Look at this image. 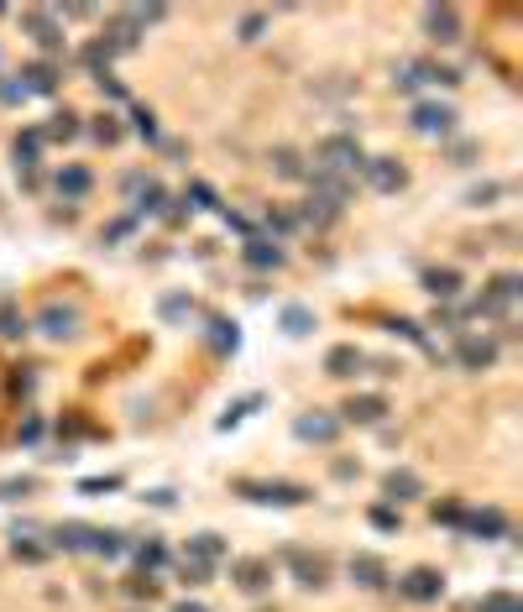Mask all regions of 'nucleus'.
<instances>
[{"label":"nucleus","mask_w":523,"mask_h":612,"mask_svg":"<svg viewBox=\"0 0 523 612\" xmlns=\"http://www.w3.org/2000/svg\"><path fill=\"white\" fill-rule=\"evenodd\" d=\"M361 163H367V152H361L356 136H346V131H335V136H325V142L314 147V168L320 173L346 178V173H361Z\"/></svg>","instance_id":"f257e3e1"},{"label":"nucleus","mask_w":523,"mask_h":612,"mask_svg":"<svg viewBox=\"0 0 523 612\" xmlns=\"http://www.w3.org/2000/svg\"><path fill=\"white\" fill-rule=\"evenodd\" d=\"M236 492L241 497H252V503H267V508H299V503H309V487H299V482H236Z\"/></svg>","instance_id":"f03ea898"},{"label":"nucleus","mask_w":523,"mask_h":612,"mask_svg":"<svg viewBox=\"0 0 523 612\" xmlns=\"http://www.w3.org/2000/svg\"><path fill=\"white\" fill-rule=\"evenodd\" d=\"M518 293H523V278H518V272H503V278H492L482 288V299L471 304V314H487V320H497V314H508L518 304Z\"/></svg>","instance_id":"7ed1b4c3"},{"label":"nucleus","mask_w":523,"mask_h":612,"mask_svg":"<svg viewBox=\"0 0 523 612\" xmlns=\"http://www.w3.org/2000/svg\"><path fill=\"white\" fill-rule=\"evenodd\" d=\"M424 37L440 42V48H456V42L466 37L461 11H456V6H424Z\"/></svg>","instance_id":"20e7f679"},{"label":"nucleus","mask_w":523,"mask_h":612,"mask_svg":"<svg viewBox=\"0 0 523 612\" xmlns=\"http://www.w3.org/2000/svg\"><path fill=\"white\" fill-rule=\"evenodd\" d=\"M408 126H414L419 136H450L456 131V110L440 105V100H419L414 110H408Z\"/></svg>","instance_id":"39448f33"},{"label":"nucleus","mask_w":523,"mask_h":612,"mask_svg":"<svg viewBox=\"0 0 523 612\" xmlns=\"http://www.w3.org/2000/svg\"><path fill=\"white\" fill-rule=\"evenodd\" d=\"M398 592H403L408 602H440V597H445V576L429 571V565H414L408 576H398Z\"/></svg>","instance_id":"423d86ee"},{"label":"nucleus","mask_w":523,"mask_h":612,"mask_svg":"<svg viewBox=\"0 0 523 612\" xmlns=\"http://www.w3.org/2000/svg\"><path fill=\"white\" fill-rule=\"evenodd\" d=\"M283 565L293 571V581H299V586H309V592H320V586L330 581V560H325V555H309V550H288V555H283Z\"/></svg>","instance_id":"0eeeda50"},{"label":"nucleus","mask_w":523,"mask_h":612,"mask_svg":"<svg viewBox=\"0 0 523 612\" xmlns=\"http://www.w3.org/2000/svg\"><path fill=\"white\" fill-rule=\"evenodd\" d=\"M293 435L309 440V445H335V435H340V419H335V414H325V408H309V414L293 419Z\"/></svg>","instance_id":"6e6552de"},{"label":"nucleus","mask_w":523,"mask_h":612,"mask_svg":"<svg viewBox=\"0 0 523 612\" xmlns=\"http://www.w3.org/2000/svg\"><path fill=\"white\" fill-rule=\"evenodd\" d=\"M231 581H236V592H246V597H262L267 586H272V565H267V560H257V555L231 560Z\"/></svg>","instance_id":"1a4fd4ad"},{"label":"nucleus","mask_w":523,"mask_h":612,"mask_svg":"<svg viewBox=\"0 0 523 612\" xmlns=\"http://www.w3.org/2000/svg\"><path fill=\"white\" fill-rule=\"evenodd\" d=\"M456 361L466 372H487L492 361H497V340L492 335H466L461 330V340H456Z\"/></svg>","instance_id":"9d476101"},{"label":"nucleus","mask_w":523,"mask_h":612,"mask_svg":"<svg viewBox=\"0 0 523 612\" xmlns=\"http://www.w3.org/2000/svg\"><path fill=\"white\" fill-rule=\"evenodd\" d=\"M361 178H367L377 194H398V189L408 184L403 163H393V157H367V163H361Z\"/></svg>","instance_id":"9b49d317"},{"label":"nucleus","mask_w":523,"mask_h":612,"mask_svg":"<svg viewBox=\"0 0 523 612\" xmlns=\"http://www.w3.org/2000/svg\"><path fill=\"white\" fill-rule=\"evenodd\" d=\"M37 330L48 335V340H74L79 335V309L74 304H48L37 314Z\"/></svg>","instance_id":"f8f14e48"},{"label":"nucleus","mask_w":523,"mask_h":612,"mask_svg":"<svg viewBox=\"0 0 523 612\" xmlns=\"http://www.w3.org/2000/svg\"><path fill=\"white\" fill-rule=\"evenodd\" d=\"M21 27L32 32V42L42 53H63V27H58L53 11H27V16H21Z\"/></svg>","instance_id":"ddd939ff"},{"label":"nucleus","mask_w":523,"mask_h":612,"mask_svg":"<svg viewBox=\"0 0 523 612\" xmlns=\"http://www.w3.org/2000/svg\"><path fill=\"white\" fill-rule=\"evenodd\" d=\"M382 414H388L382 393H351L346 408H340V424H382Z\"/></svg>","instance_id":"4468645a"},{"label":"nucleus","mask_w":523,"mask_h":612,"mask_svg":"<svg viewBox=\"0 0 523 612\" xmlns=\"http://www.w3.org/2000/svg\"><path fill=\"white\" fill-rule=\"evenodd\" d=\"M142 37H147V27H136V21H131V11H116V16H110V27L100 32V42H105L110 53H131Z\"/></svg>","instance_id":"2eb2a0df"},{"label":"nucleus","mask_w":523,"mask_h":612,"mask_svg":"<svg viewBox=\"0 0 523 612\" xmlns=\"http://www.w3.org/2000/svg\"><path fill=\"white\" fill-rule=\"evenodd\" d=\"M461 529L476 534V539H508V513L503 508H471L461 518Z\"/></svg>","instance_id":"dca6fc26"},{"label":"nucleus","mask_w":523,"mask_h":612,"mask_svg":"<svg viewBox=\"0 0 523 612\" xmlns=\"http://www.w3.org/2000/svg\"><path fill=\"white\" fill-rule=\"evenodd\" d=\"M382 497H388V503H414V497H424V482H419V471H408V466H393L388 476H382Z\"/></svg>","instance_id":"f3484780"},{"label":"nucleus","mask_w":523,"mask_h":612,"mask_svg":"<svg viewBox=\"0 0 523 612\" xmlns=\"http://www.w3.org/2000/svg\"><path fill=\"white\" fill-rule=\"evenodd\" d=\"M424 293H429L435 304H456V299H461V272H456V267H429V272H424Z\"/></svg>","instance_id":"a211bd4d"},{"label":"nucleus","mask_w":523,"mask_h":612,"mask_svg":"<svg viewBox=\"0 0 523 612\" xmlns=\"http://www.w3.org/2000/svg\"><path fill=\"white\" fill-rule=\"evenodd\" d=\"M351 581L361 586V592L388 586V560H382V555H351Z\"/></svg>","instance_id":"6ab92c4d"},{"label":"nucleus","mask_w":523,"mask_h":612,"mask_svg":"<svg viewBox=\"0 0 523 612\" xmlns=\"http://www.w3.org/2000/svg\"><path fill=\"white\" fill-rule=\"evenodd\" d=\"M241 257H246V267H257V272H267V267L278 272V267L288 262V252H283V241H267V236H257V241H246V252H241Z\"/></svg>","instance_id":"aec40b11"},{"label":"nucleus","mask_w":523,"mask_h":612,"mask_svg":"<svg viewBox=\"0 0 523 612\" xmlns=\"http://www.w3.org/2000/svg\"><path fill=\"white\" fill-rule=\"evenodd\" d=\"M42 147H48V136H42V126L21 131L16 142H11V152H16V173H32V168H37V157H42Z\"/></svg>","instance_id":"412c9836"},{"label":"nucleus","mask_w":523,"mask_h":612,"mask_svg":"<svg viewBox=\"0 0 523 612\" xmlns=\"http://www.w3.org/2000/svg\"><path fill=\"white\" fill-rule=\"evenodd\" d=\"M361 367H367V356H361L356 346H330L325 351V372L330 377H356Z\"/></svg>","instance_id":"4be33fe9"},{"label":"nucleus","mask_w":523,"mask_h":612,"mask_svg":"<svg viewBox=\"0 0 523 612\" xmlns=\"http://www.w3.org/2000/svg\"><path fill=\"white\" fill-rule=\"evenodd\" d=\"M21 89H27V95H53V89H58V68L53 63H27V68H21Z\"/></svg>","instance_id":"5701e85b"},{"label":"nucleus","mask_w":523,"mask_h":612,"mask_svg":"<svg viewBox=\"0 0 523 612\" xmlns=\"http://www.w3.org/2000/svg\"><path fill=\"white\" fill-rule=\"evenodd\" d=\"M184 555H189V560H199V565H210V571H215V565L225 560V539H220V534H194Z\"/></svg>","instance_id":"b1692460"},{"label":"nucleus","mask_w":523,"mask_h":612,"mask_svg":"<svg viewBox=\"0 0 523 612\" xmlns=\"http://www.w3.org/2000/svg\"><path fill=\"white\" fill-rule=\"evenodd\" d=\"M53 184H58L63 199H84L89 189H95V178H89V168H74V163H68V168H58Z\"/></svg>","instance_id":"393cba45"},{"label":"nucleus","mask_w":523,"mask_h":612,"mask_svg":"<svg viewBox=\"0 0 523 612\" xmlns=\"http://www.w3.org/2000/svg\"><path fill=\"white\" fill-rule=\"evenodd\" d=\"M340 220V210L335 204H325V199H304V210H299V225H309V231H330V225Z\"/></svg>","instance_id":"a878e982"},{"label":"nucleus","mask_w":523,"mask_h":612,"mask_svg":"<svg viewBox=\"0 0 523 612\" xmlns=\"http://www.w3.org/2000/svg\"><path fill=\"white\" fill-rule=\"evenodd\" d=\"M89 524H58L53 529V550H89Z\"/></svg>","instance_id":"bb28decb"},{"label":"nucleus","mask_w":523,"mask_h":612,"mask_svg":"<svg viewBox=\"0 0 523 612\" xmlns=\"http://www.w3.org/2000/svg\"><path fill=\"white\" fill-rule=\"evenodd\" d=\"M89 550L105 555V560H116V555L131 550V544H126V534H116V529H95V534H89Z\"/></svg>","instance_id":"cd10ccee"},{"label":"nucleus","mask_w":523,"mask_h":612,"mask_svg":"<svg viewBox=\"0 0 523 612\" xmlns=\"http://www.w3.org/2000/svg\"><path fill=\"white\" fill-rule=\"evenodd\" d=\"M79 121H84V116H74V110H58L53 126H42V136H48V142H74V136L84 131Z\"/></svg>","instance_id":"c85d7f7f"},{"label":"nucleus","mask_w":523,"mask_h":612,"mask_svg":"<svg viewBox=\"0 0 523 612\" xmlns=\"http://www.w3.org/2000/svg\"><path fill=\"white\" fill-rule=\"evenodd\" d=\"M136 565H142V576H152V571H163L168 565V550H163V539H147V544H136Z\"/></svg>","instance_id":"c756f323"},{"label":"nucleus","mask_w":523,"mask_h":612,"mask_svg":"<svg viewBox=\"0 0 523 612\" xmlns=\"http://www.w3.org/2000/svg\"><path fill=\"white\" fill-rule=\"evenodd\" d=\"M272 173H278V178H309L304 157L293 152V147H278V152H272Z\"/></svg>","instance_id":"7c9ffc66"},{"label":"nucleus","mask_w":523,"mask_h":612,"mask_svg":"<svg viewBox=\"0 0 523 612\" xmlns=\"http://www.w3.org/2000/svg\"><path fill=\"white\" fill-rule=\"evenodd\" d=\"M476 612H523V597L508 592V586H497V592H487L482 602H476Z\"/></svg>","instance_id":"2f4dec72"},{"label":"nucleus","mask_w":523,"mask_h":612,"mask_svg":"<svg viewBox=\"0 0 523 612\" xmlns=\"http://www.w3.org/2000/svg\"><path fill=\"white\" fill-rule=\"evenodd\" d=\"M283 330H288V335H309V330H314V309L288 304V309H283Z\"/></svg>","instance_id":"473e14b6"},{"label":"nucleus","mask_w":523,"mask_h":612,"mask_svg":"<svg viewBox=\"0 0 523 612\" xmlns=\"http://www.w3.org/2000/svg\"><path fill=\"white\" fill-rule=\"evenodd\" d=\"M79 58H84V68H89V74H95V79H100V74H105V68H110V58H116V53H110V48H105V42L95 37V42H89V48H84Z\"/></svg>","instance_id":"72a5a7b5"},{"label":"nucleus","mask_w":523,"mask_h":612,"mask_svg":"<svg viewBox=\"0 0 523 612\" xmlns=\"http://www.w3.org/2000/svg\"><path fill=\"white\" fill-rule=\"evenodd\" d=\"M178 576H184V586H204V581H210V565H199V560H178Z\"/></svg>","instance_id":"f704fd0d"},{"label":"nucleus","mask_w":523,"mask_h":612,"mask_svg":"<svg viewBox=\"0 0 523 612\" xmlns=\"http://www.w3.org/2000/svg\"><path fill=\"white\" fill-rule=\"evenodd\" d=\"M89 131H95V142H105V147H116V142H121V136H126V131L116 126V116H100V121H95V126H89Z\"/></svg>","instance_id":"c9c22d12"},{"label":"nucleus","mask_w":523,"mask_h":612,"mask_svg":"<svg viewBox=\"0 0 523 612\" xmlns=\"http://www.w3.org/2000/svg\"><path fill=\"white\" fill-rule=\"evenodd\" d=\"M27 330H32V325L21 320L16 309H0V335H6V340H21V335H27Z\"/></svg>","instance_id":"e433bc0d"},{"label":"nucleus","mask_w":523,"mask_h":612,"mask_svg":"<svg viewBox=\"0 0 523 612\" xmlns=\"http://www.w3.org/2000/svg\"><path fill=\"white\" fill-rule=\"evenodd\" d=\"M267 231H272V241H278V236H288V231H299V215H288V210H272V215H267Z\"/></svg>","instance_id":"4c0bfd02"},{"label":"nucleus","mask_w":523,"mask_h":612,"mask_svg":"<svg viewBox=\"0 0 523 612\" xmlns=\"http://www.w3.org/2000/svg\"><path fill=\"white\" fill-rule=\"evenodd\" d=\"M210 346H215V351H236V325L215 320V325H210Z\"/></svg>","instance_id":"58836bf2"},{"label":"nucleus","mask_w":523,"mask_h":612,"mask_svg":"<svg viewBox=\"0 0 523 612\" xmlns=\"http://www.w3.org/2000/svg\"><path fill=\"white\" fill-rule=\"evenodd\" d=\"M157 592H163V586H157L152 576H136V581H126V597H136V602H152Z\"/></svg>","instance_id":"ea45409f"},{"label":"nucleus","mask_w":523,"mask_h":612,"mask_svg":"<svg viewBox=\"0 0 523 612\" xmlns=\"http://www.w3.org/2000/svg\"><path fill=\"white\" fill-rule=\"evenodd\" d=\"M11 555H16V560H27V565L48 560V550H42V544H32V539H16V544H11Z\"/></svg>","instance_id":"a19ab883"},{"label":"nucleus","mask_w":523,"mask_h":612,"mask_svg":"<svg viewBox=\"0 0 523 612\" xmlns=\"http://www.w3.org/2000/svg\"><path fill=\"white\" fill-rule=\"evenodd\" d=\"M388 330H393V335H403V340H414V346H429V335H424V325H414V320H393Z\"/></svg>","instance_id":"79ce46f5"},{"label":"nucleus","mask_w":523,"mask_h":612,"mask_svg":"<svg viewBox=\"0 0 523 612\" xmlns=\"http://www.w3.org/2000/svg\"><path fill=\"white\" fill-rule=\"evenodd\" d=\"M461 518H466L461 503H435V524H456L461 529Z\"/></svg>","instance_id":"37998d69"},{"label":"nucleus","mask_w":523,"mask_h":612,"mask_svg":"<svg viewBox=\"0 0 523 612\" xmlns=\"http://www.w3.org/2000/svg\"><path fill=\"white\" fill-rule=\"evenodd\" d=\"M0 100H6V105H21V100H27V89H21V79H0Z\"/></svg>","instance_id":"c03bdc74"},{"label":"nucleus","mask_w":523,"mask_h":612,"mask_svg":"<svg viewBox=\"0 0 523 612\" xmlns=\"http://www.w3.org/2000/svg\"><path fill=\"white\" fill-rule=\"evenodd\" d=\"M136 136H147V142H157V126H152V110H136Z\"/></svg>","instance_id":"a18cd8bd"},{"label":"nucleus","mask_w":523,"mask_h":612,"mask_svg":"<svg viewBox=\"0 0 523 612\" xmlns=\"http://www.w3.org/2000/svg\"><path fill=\"white\" fill-rule=\"evenodd\" d=\"M262 37V16H246L241 21V42H257Z\"/></svg>","instance_id":"49530a36"},{"label":"nucleus","mask_w":523,"mask_h":612,"mask_svg":"<svg viewBox=\"0 0 523 612\" xmlns=\"http://www.w3.org/2000/svg\"><path fill=\"white\" fill-rule=\"evenodd\" d=\"M372 524L377 529H398V513L393 508H372Z\"/></svg>","instance_id":"de8ad7c7"},{"label":"nucleus","mask_w":523,"mask_h":612,"mask_svg":"<svg viewBox=\"0 0 523 612\" xmlns=\"http://www.w3.org/2000/svg\"><path fill=\"white\" fill-rule=\"evenodd\" d=\"M173 612H210L204 602H173Z\"/></svg>","instance_id":"09e8293b"}]
</instances>
